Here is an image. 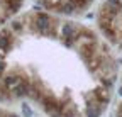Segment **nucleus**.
Segmentation results:
<instances>
[{
	"mask_svg": "<svg viewBox=\"0 0 122 117\" xmlns=\"http://www.w3.org/2000/svg\"><path fill=\"white\" fill-rule=\"evenodd\" d=\"M34 27L44 36H56L54 29V20L48 15V14H36L34 17Z\"/></svg>",
	"mask_w": 122,
	"mask_h": 117,
	"instance_id": "obj_1",
	"label": "nucleus"
},
{
	"mask_svg": "<svg viewBox=\"0 0 122 117\" xmlns=\"http://www.w3.org/2000/svg\"><path fill=\"white\" fill-rule=\"evenodd\" d=\"M4 71H5V63H4L2 60H0V76L4 75Z\"/></svg>",
	"mask_w": 122,
	"mask_h": 117,
	"instance_id": "obj_7",
	"label": "nucleus"
},
{
	"mask_svg": "<svg viewBox=\"0 0 122 117\" xmlns=\"http://www.w3.org/2000/svg\"><path fill=\"white\" fill-rule=\"evenodd\" d=\"M39 2H42V4H46V5H48V0H39Z\"/></svg>",
	"mask_w": 122,
	"mask_h": 117,
	"instance_id": "obj_9",
	"label": "nucleus"
},
{
	"mask_svg": "<svg viewBox=\"0 0 122 117\" xmlns=\"http://www.w3.org/2000/svg\"><path fill=\"white\" fill-rule=\"evenodd\" d=\"M12 29H14V31H20V29H22V27H20V22L15 20V22L12 24Z\"/></svg>",
	"mask_w": 122,
	"mask_h": 117,
	"instance_id": "obj_6",
	"label": "nucleus"
},
{
	"mask_svg": "<svg viewBox=\"0 0 122 117\" xmlns=\"http://www.w3.org/2000/svg\"><path fill=\"white\" fill-rule=\"evenodd\" d=\"M61 117H78V114H76L73 109H63V114H61Z\"/></svg>",
	"mask_w": 122,
	"mask_h": 117,
	"instance_id": "obj_5",
	"label": "nucleus"
},
{
	"mask_svg": "<svg viewBox=\"0 0 122 117\" xmlns=\"http://www.w3.org/2000/svg\"><path fill=\"white\" fill-rule=\"evenodd\" d=\"M29 90H30V83L24 78V80L12 90V95H14V97H24V95H29Z\"/></svg>",
	"mask_w": 122,
	"mask_h": 117,
	"instance_id": "obj_4",
	"label": "nucleus"
},
{
	"mask_svg": "<svg viewBox=\"0 0 122 117\" xmlns=\"http://www.w3.org/2000/svg\"><path fill=\"white\" fill-rule=\"evenodd\" d=\"M14 44V37H12V32L4 29V31H0V51L2 53H7Z\"/></svg>",
	"mask_w": 122,
	"mask_h": 117,
	"instance_id": "obj_3",
	"label": "nucleus"
},
{
	"mask_svg": "<svg viewBox=\"0 0 122 117\" xmlns=\"http://www.w3.org/2000/svg\"><path fill=\"white\" fill-rule=\"evenodd\" d=\"M41 104L44 105L46 112H48L51 117H61V114H63V105H61L53 95H44Z\"/></svg>",
	"mask_w": 122,
	"mask_h": 117,
	"instance_id": "obj_2",
	"label": "nucleus"
},
{
	"mask_svg": "<svg viewBox=\"0 0 122 117\" xmlns=\"http://www.w3.org/2000/svg\"><path fill=\"white\" fill-rule=\"evenodd\" d=\"M119 117H122V107L119 109Z\"/></svg>",
	"mask_w": 122,
	"mask_h": 117,
	"instance_id": "obj_8",
	"label": "nucleus"
}]
</instances>
